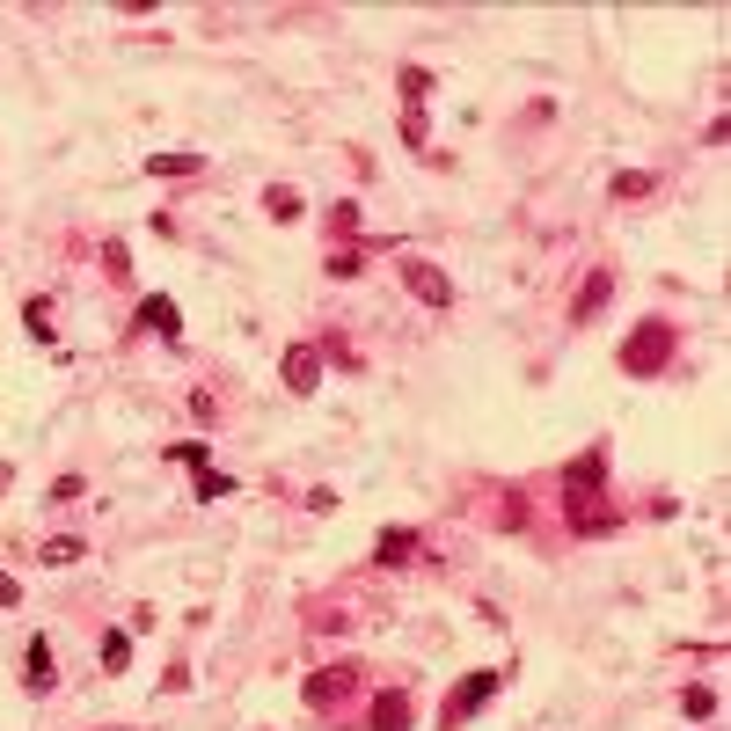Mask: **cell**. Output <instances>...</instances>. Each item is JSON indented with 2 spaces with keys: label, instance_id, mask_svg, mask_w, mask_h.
I'll list each match as a JSON object with an SVG mask.
<instances>
[{
  "label": "cell",
  "instance_id": "cell-1",
  "mask_svg": "<svg viewBox=\"0 0 731 731\" xmlns=\"http://www.w3.org/2000/svg\"><path fill=\"white\" fill-rule=\"evenodd\" d=\"M666 359H673V329H666V322H644V329L622 344V366L636 373V381H644V373H658Z\"/></svg>",
  "mask_w": 731,
  "mask_h": 731
},
{
  "label": "cell",
  "instance_id": "cell-2",
  "mask_svg": "<svg viewBox=\"0 0 731 731\" xmlns=\"http://www.w3.org/2000/svg\"><path fill=\"white\" fill-rule=\"evenodd\" d=\"M498 688H505V673H468V680H461V688H454V695H446V710H439V724H446V731H461V724H468V717H476V710H483V702H490V695H498Z\"/></svg>",
  "mask_w": 731,
  "mask_h": 731
},
{
  "label": "cell",
  "instance_id": "cell-3",
  "mask_svg": "<svg viewBox=\"0 0 731 731\" xmlns=\"http://www.w3.org/2000/svg\"><path fill=\"white\" fill-rule=\"evenodd\" d=\"M403 286L424 300V308H454V278H446L432 256H403Z\"/></svg>",
  "mask_w": 731,
  "mask_h": 731
},
{
  "label": "cell",
  "instance_id": "cell-4",
  "mask_svg": "<svg viewBox=\"0 0 731 731\" xmlns=\"http://www.w3.org/2000/svg\"><path fill=\"white\" fill-rule=\"evenodd\" d=\"M22 688H30V695H52L59 688V651L44 644V636H30V651H22Z\"/></svg>",
  "mask_w": 731,
  "mask_h": 731
},
{
  "label": "cell",
  "instance_id": "cell-5",
  "mask_svg": "<svg viewBox=\"0 0 731 731\" xmlns=\"http://www.w3.org/2000/svg\"><path fill=\"white\" fill-rule=\"evenodd\" d=\"M600 483H607V454L593 446V454H585L571 476H563V505H593V498H600Z\"/></svg>",
  "mask_w": 731,
  "mask_h": 731
},
{
  "label": "cell",
  "instance_id": "cell-6",
  "mask_svg": "<svg viewBox=\"0 0 731 731\" xmlns=\"http://www.w3.org/2000/svg\"><path fill=\"white\" fill-rule=\"evenodd\" d=\"M286 388H293V395H315V388H322V351H315V344H293V351H286Z\"/></svg>",
  "mask_w": 731,
  "mask_h": 731
},
{
  "label": "cell",
  "instance_id": "cell-7",
  "mask_svg": "<svg viewBox=\"0 0 731 731\" xmlns=\"http://www.w3.org/2000/svg\"><path fill=\"white\" fill-rule=\"evenodd\" d=\"M139 329H154V337H183L176 300H169V293H147V300H139Z\"/></svg>",
  "mask_w": 731,
  "mask_h": 731
},
{
  "label": "cell",
  "instance_id": "cell-8",
  "mask_svg": "<svg viewBox=\"0 0 731 731\" xmlns=\"http://www.w3.org/2000/svg\"><path fill=\"white\" fill-rule=\"evenodd\" d=\"M410 556H417V527H388L373 541V563H381V571H395V563H410Z\"/></svg>",
  "mask_w": 731,
  "mask_h": 731
},
{
  "label": "cell",
  "instance_id": "cell-9",
  "mask_svg": "<svg viewBox=\"0 0 731 731\" xmlns=\"http://www.w3.org/2000/svg\"><path fill=\"white\" fill-rule=\"evenodd\" d=\"M373 731H410V695L403 688H388V695H373Z\"/></svg>",
  "mask_w": 731,
  "mask_h": 731
},
{
  "label": "cell",
  "instance_id": "cell-10",
  "mask_svg": "<svg viewBox=\"0 0 731 731\" xmlns=\"http://www.w3.org/2000/svg\"><path fill=\"white\" fill-rule=\"evenodd\" d=\"M607 293H615V278H607V271H593V278H585V293L571 300V322H593V315L607 308Z\"/></svg>",
  "mask_w": 731,
  "mask_h": 731
},
{
  "label": "cell",
  "instance_id": "cell-11",
  "mask_svg": "<svg viewBox=\"0 0 731 731\" xmlns=\"http://www.w3.org/2000/svg\"><path fill=\"white\" fill-rule=\"evenodd\" d=\"M205 169V154H191V147H183V154H147V176H198Z\"/></svg>",
  "mask_w": 731,
  "mask_h": 731
},
{
  "label": "cell",
  "instance_id": "cell-12",
  "mask_svg": "<svg viewBox=\"0 0 731 731\" xmlns=\"http://www.w3.org/2000/svg\"><path fill=\"white\" fill-rule=\"evenodd\" d=\"M264 212H271L278 227H286V220H300L308 205H300V191H293V183H271V191H264Z\"/></svg>",
  "mask_w": 731,
  "mask_h": 731
},
{
  "label": "cell",
  "instance_id": "cell-13",
  "mask_svg": "<svg viewBox=\"0 0 731 731\" xmlns=\"http://www.w3.org/2000/svg\"><path fill=\"white\" fill-rule=\"evenodd\" d=\"M88 549H81V541L74 534H52V541H44V563H52V571H66V563H81Z\"/></svg>",
  "mask_w": 731,
  "mask_h": 731
},
{
  "label": "cell",
  "instance_id": "cell-14",
  "mask_svg": "<svg viewBox=\"0 0 731 731\" xmlns=\"http://www.w3.org/2000/svg\"><path fill=\"white\" fill-rule=\"evenodd\" d=\"M234 498V476H220V468H198V505H220Z\"/></svg>",
  "mask_w": 731,
  "mask_h": 731
},
{
  "label": "cell",
  "instance_id": "cell-15",
  "mask_svg": "<svg viewBox=\"0 0 731 731\" xmlns=\"http://www.w3.org/2000/svg\"><path fill=\"white\" fill-rule=\"evenodd\" d=\"M607 191H615L622 205H629V198H651V176H644V169H622L615 183H607Z\"/></svg>",
  "mask_w": 731,
  "mask_h": 731
},
{
  "label": "cell",
  "instance_id": "cell-16",
  "mask_svg": "<svg viewBox=\"0 0 731 731\" xmlns=\"http://www.w3.org/2000/svg\"><path fill=\"white\" fill-rule=\"evenodd\" d=\"M424 96H432V74H424V66H403V103L424 110Z\"/></svg>",
  "mask_w": 731,
  "mask_h": 731
},
{
  "label": "cell",
  "instance_id": "cell-17",
  "mask_svg": "<svg viewBox=\"0 0 731 731\" xmlns=\"http://www.w3.org/2000/svg\"><path fill=\"white\" fill-rule=\"evenodd\" d=\"M81 498H88V483H81V476H59L52 490H44V505H81Z\"/></svg>",
  "mask_w": 731,
  "mask_h": 731
},
{
  "label": "cell",
  "instance_id": "cell-18",
  "mask_svg": "<svg viewBox=\"0 0 731 731\" xmlns=\"http://www.w3.org/2000/svg\"><path fill=\"white\" fill-rule=\"evenodd\" d=\"M680 710H688L695 724H702V717H717V688H688V695H680Z\"/></svg>",
  "mask_w": 731,
  "mask_h": 731
},
{
  "label": "cell",
  "instance_id": "cell-19",
  "mask_svg": "<svg viewBox=\"0 0 731 731\" xmlns=\"http://www.w3.org/2000/svg\"><path fill=\"white\" fill-rule=\"evenodd\" d=\"M125 658H132V636H125V629H110V636H103V666L117 673V666H125Z\"/></svg>",
  "mask_w": 731,
  "mask_h": 731
},
{
  "label": "cell",
  "instance_id": "cell-20",
  "mask_svg": "<svg viewBox=\"0 0 731 731\" xmlns=\"http://www.w3.org/2000/svg\"><path fill=\"white\" fill-rule=\"evenodd\" d=\"M22 322H30L37 344H52V308H44V300H30V308H22Z\"/></svg>",
  "mask_w": 731,
  "mask_h": 731
},
{
  "label": "cell",
  "instance_id": "cell-21",
  "mask_svg": "<svg viewBox=\"0 0 731 731\" xmlns=\"http://www.w3.org/2000/svg\"><path fill=\"white\" fill-rule=\"evenodd\" d=\"M359 264H366V249H337V256H329V271H337V278H359Z\"/></svg>",
  "mask_w": 731,
  "mask_h": 731
},
{
  "label": "cell",
  "instance_id": "cell-22",
  "mask_svg": "<svg viewBox=\"0 0 731 731\" xmlns=\"http://www.w3.org/2000/svg\"><path fill=\"white\" fill-rule=\"evenodd\" d=\"M169 461H183V468H205V439H183V446H169Z\"/></svg>",
  "mask_w": 731,
  "mask_h": 731
}]
</instances>
